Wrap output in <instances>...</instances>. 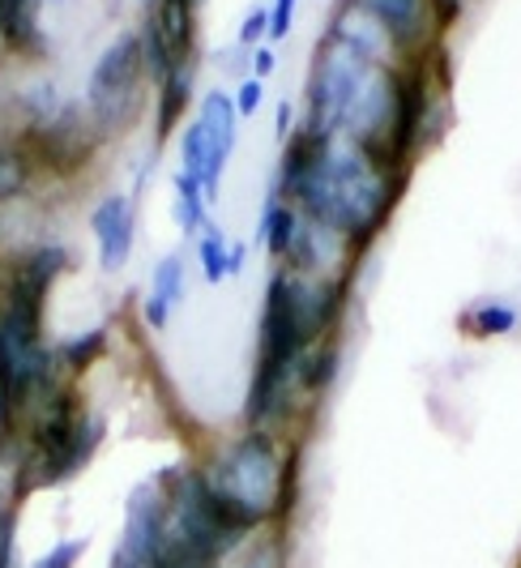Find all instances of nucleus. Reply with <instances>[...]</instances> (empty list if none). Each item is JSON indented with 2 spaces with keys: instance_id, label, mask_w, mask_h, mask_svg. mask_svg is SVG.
<instances>
[{
  "instance_id": "obj_29",
  "label": "nucleus",
  "mask_w": 521,
  "mask_h": 568,
  "mask_svg": "<svg viewBox=\"0 0 521 568\" xmlns=\"http://www.w3.org/2000/svg\"><path fill=\"white\" fill-rule=\"evenodd\" d=\"M290 120H295V99H278V112H274V133L287 142L290 138Z\"/></svg>"
},
{
  "instance_id": "obj_18",
  "label": "nucleus",
  "mask_w": 521,
  "mask_h": 568,
  "mask_svg": "<svg viewBox=\"0 0 521 568\" xmlns=\"http://www.w3.org/2000/svg\"><path fill=\"white\" fill-rule=\"evenodd\" d=\"M172 214H175V227L184 240H197L205 227H210V197H205L202 180H193V175H184V171H175L172 175Z\"/></svg>"
},
{
  "instance_id": "obj_15",
  "label": "nucleus",
  "mask_w": 521,
  "mask_h": 568,
  "mask_svg": "<svg viewBox=\"0 0 521 568\" xmlns=\"http://www.w3.org/2000/svg\"><path fill=\"white\" fill-rule=\"evenodd\" d=\"M39 159H34V150L30 142L18 133V138H0V205H13V201H22L34 189V180H39Z\"/></svg>"
},
{
  "instance_id": "obj_13",
  "label": "nucleus",
  "mask_w": 521,
  "mask_h": 568,
  "mask_svg": "<svg viewBox=\"0 0 521 568\" xmlns=\"http://www.w3.org/2000/svg\"><path fill=\"white\" fill-rule=\"evenodd\" d=\"M184 286H188V265L180 253H167L163 261H154L150 270V286H145V300H142V321L145 329L163 334L172 325L175 308L184 304Z\"/></svg>"
},
{
  "instance_id": "obj_20",
  "label": "nucleus",
  "mask_w": 521,
  "mask_h": 568,
  "mask_svg": "<svg viewBox=\"0 0 521 568\" xmlns=\"http://www.w3.org/2000/svg\"><path fill=\"white\" fill-rule=\"evenodd\" d=\"M180 171L193 175V180H202V189L210 201L218 197V180H214V171H210V138H205L197 115H188V120L180 124Z\"/></svg>"
},
{
  "instance_id": "obj_6",
  "label": "nucleus",
  "mask_w": 521,
  "mask_h": 568,
  "mask_svg": "<svg viewBox=\"0 0 521 568\" xmlns=\"http://www.w3.org/2000/svg\"><path fill=\"white\" fill-rule=\"evenodd\" d=\"M377 60L355 57L350 48L334 43L329 34L320 39L317 60H313V73H308V90H304V129H313L320 138H343L347 129V115L355 108V94L368 78Z\"/></svg>"
},
{
  "instance_id": "obj_8",
  "label": "nucleus",
  "mask_w": 521,
  "mask_h": 568,
  "mask_svg": "<svg viewBox=\"0 0 521 568\" xmlns=\"http://www.w3.org/2000/svg\"><path fill=\"white\" fill-rule=\"evenodd\" d=\"M163 535H167V487L163 470H154L124 500V526L108 568H159Z\"/></svg>"
},
{
  "instance_id": "obj_22",
  "label": "nucleus",
  "mask_w": 521,
  "mask_h": 568,
  "mask_svg": "<svg viewBox=\"0 0 521 568\" xmlns=\"http://www.w3.org/2000/svg\"><path fill=\"white\" fill-rule=\"evenodd\" d=\"M193 244H197V270H202L205 283H214V286L227 283V253H232V235L210 223Z\"/></svg>"
},
{
  "instance_id": "obj_10",
  "label": "nucleus",
  "mask_w": 521,
  "mask_h": 568,
  "mask_svg": "<svg viewBox=\"0 0 521 568\" xmlns=\"http://www.w3.org/2000/svg\"><path fill=\"white\" fill-rule=\"evenodd\" d=\"M90 235L103 274H124L137 248V201L133 193H103L90 205Z\"/></svg>"
},
{
  "instance_id": "obj_5",
  "label": "nucleus",
  "mask_w": 521,
  "mask_h": 568,
  "mask_svg": "<svg viewBox=\"0 0 521 568\" xmlns=\"http://www.w3.org/2000/svg\"><path fill=\"white\" fill-rule=\"evenodd\" d=\"M150 82L142 52V30H120L116 39L94 57L86 73V120L99 138H116L142 108V90Z\"/></svg>"
},
{
  "instance_id": "obj_14",
  "label": "nucleus",
  "mask_w": 521,
  "mask_h": 568,
  "mask_svg": "<svg viewBox=\"0 0 521 568\" xmlns=\"http://www.w3.org/2000/svg\"><path fill=\"white\" fill-rule=\"evenodd\" d=\"M193 85H197V64H184V69H175L172 78L159 82V108H154V138H159V145L188 120V112H193Z\"/></svg>"
},
{
  "instance_id": "obj_21",
  "label": "nucleus",
  "mask_w": 521,
  "mask_h": 568,
  "mask_svg": "<svg viewBox=\"0 0 521 568\" xmlns=\"http://www.w3.org/2000/svg\"><path fill=\"white\" fill-rule=\"evenodd\" d=\"M338 342H320L313 346L304 359H299V368H295V389H299V398H320L329 385H334V376H338Z\"/></svg>"
},
{
  "instance_id": "obj_30",
  "label": "nucleus",
  "mask_w": 521,
  "mask_h": 568,
  "mask_svg": "<svg viewBox=\"0 0 521 568\" xmlns=\"http://www.w3.org/2000/svg\"><path fill=\"white\" fill-rule=\"evenodd\" d=\"M248 265V244L244 240H232V253H227V278H239Z\"/></svg>"
},
{
  "instance_id": "obj_3",
  "label": "nucleus",
  "mask_w": 521,
  "mask_h": 568,
  "mask_svg": "<svg viewBox=\"0 0 521 568\" xmlns=\"http://www.w3.org/2000/svg\"><path fill=\"white\" fill-rule=\"evenodd\" d=\"M108 440V419L82 406L73 381H64L57 394L39 402L18 440H13V484L18 496L43 491V487L73 484Z\"/></svg>"
},
{
  "instance_id": "obj_9",
  "label": "nucleus",
  "mask_w": 521,
  "mask_h": 568,
  "mask_svg": "<svg viewBox=\"0 0 521 568\" xmlns=\"http://www.w3.org/2000/svg\"><path fill=\"white\" fill-rule=\"evenodd\" d=\"M347 4H355L368 22H377L402 60L432 57L436 27H440L432 0H347Z\"/></svg>"
},
{
  "instance_id": "obj_7",
  "label": "nucleus",
  "mask_w": 521,
  "mask_h": 568,
  "mask_svg": "<svg viewBox=\"0 0 521 568\" xmlns=\"http://www.w3.org/2000/svg\"><path fill=\"white\" fill-rule=\"evenodd\" d=\"M142 52L150 82L197 64V0H150L142 22Z\"/></svg>"
},
{
  "instance_id": "obj_25",
  "label": "nucleus",
  "mask_w": 521,
  "mask_h": 568,
  "mask_svg": "<svg viewBox=\"0 0 521 568\" xmlns=\"http://www.w3.org/2000/svg\"><path fill=\"white\" fill-rule=\"evenodd\" d=\"M235 43H239V48H260V43H269V4H253V9H248V18L239 22Z\"/></svg>"
},
{
  "instance_id": "obj_1",
  "label": "nucleus",
  "mask_w": 521,
  "mask_h": 568,
  "mask_svg": "<svg viewBox=\"0 0 521 568\" xmlns=\"http://www.w3.org/2000/svg\"><path fill=\"white\" fill-rule=\"evenodd\" d=\"M406 171L394 168L385 154L350 138H320L313 129L295 124L283 142V163L274 189L329 235L347 240L355 253L389 227Z\"/></svg>"
},
{
  "instance_id": "obj_27",
  "label": "nucleus",
  "mask_w": 521,
  "mask_h": 568,
  "mask_svg": "<svg viewBox=\"0 0 521 568\" xmlns=\"http://www.w3.org/2000/svg\"><path fill=\"white\" fill-rule=\"evenodd\" d=\"M232 94H235V112H239V120H248V115H257L260 103H265V82H260V78H244Z\"/></svg>"
},
{
  "instance_id": "obj_11",
  "label": "nucleus",
  "mask_w": 521,
  "mask_h": 568,
  "mask_svg": "<svg viewBox=\"0 0 521 568\" xmlns=\"http://www.w3.org/2000/svg\"><path fill=\"white\" fill-rule=\"evenodd\" d=\"M197 120H202L205 138H210V171L223 189V175H227V163L235 154V142H239V112H235V94L227 90H205L202 108H197Z\"/></svg>"
},
{
  "instance_id": "obj_24",
  "label": "nucleus",
  "mask_w": 521,
  "mask_h": 568,
  "mask_svg": "<svg viewBox=\"0 0 521 568\" xmlns=\"http://www.w3.org/2000/svg\"><path fill=\"white\" fill-rule=\"evenodd\" d=\"M86 539H60L52 542L43 556H34L27 568H78L82 565V556H86Z\"/></svg>"
},
{
  "instance_id": "obj_4",
  "label": "nucleus",
  "mask_w": 521,
  "mask_h": 568,
  "mask_svg": "<svg viewBox=\"0 0 521 568\" xmlns=\"http://www.w3.org/2000/svg\"><path fill=\"white\" fill-rule=\"evenodd\" d=\"M295 454L283 449L278 432L269 427H244L218 454L202 466L205 484L214 496L248 526L260 530L274 517H287L295 496Z\"/></svg>"
},
{
  "instance_id": "obj_26",
  "label": "nucleus",
  "mask_w": 521,
  "mask_h": 568,
  "mask_svg": "<svg viewBox=\"0 0 521 568\" xmlns=\"http://www.w3.org/2000/svg\"><path fill=\"white\" fill-rule=\"evenodd\" d=\"M295 9H299V0H269V48L274 43H283L295 27Z\"/></svg>"
},
{
  "instance_id": "obj_2",
  "label": "nucleus",
  "mask_w": 521,
  "mask_h": 568,
  "mask_svg": "<svg viewBox=\"0 0 521 568\" xmlns=\"http://www.w3.org/2000/svg\"><path fill=\"white\" fill-rule=\"evenodd\" d=\"M69 270V248L57 240H39L9 256L0 278V436L18 440V432L39 402L64 385L57 351L48 342V300Z\"/></svg>"
},
{
  "instance_id": "obj_12",
  "label": "nucleus",
  "mask_w": 521,
  "mask_h": 568,
  "mask_svg": "<svg viewBox=\"0 0 521 568\" xmlns=\"http://www.w3.org/2000/svg\"><path fill=\"white\" fill-rule=\"evenodd\" d=\"M0 48L18 60L48 57L43 0H0Z\"/></svg>"
},
{
  "instance_id": "obj_19",
  "label": "nucleus",
  "mask_w": 521,
  "mask_h": 568,
  "mask_svg": "<svg viewBox=\"0 0 521 568\" xmlns=\"http://www.w3.org/2000/svg\"><path fill=\"white\" fill-rule=\"evenodd\" d=\"M521 325V308L509 304V300H479L462 313V329L470 338L492 342V338H509Z\"/></svg>"
},
{
  "instance_id": "obj_28",
  "label": "nucleus",
  "mask_w": 521,
  "mask_h": 568,
  "mask_svg": "<svg viewBox=\"0 0 521 568\" xmlns=\"http://www.w3.org/2000/svg\"><path fill=\"white\" fill-rule=\"evenodd\" d=\"M274 69H278V57H274V48H269V43L253 48V73H248V78H260V82H269V78H274Z\"/></svg>"
},
{
  "instance_id": "obj_16",
  "label": "nucleus",
  "mask_w": 521,
  "mask_h": 568,
  "mask_svg": "<svg viewBox=\"0 0 521 568\" xmlns=\"http://www.w3.org/2000/svg\"><path fill=\"white\" fill-rule=\"evenodd\" d=\"M295 223H299V210L269 184L265 205H260V219H257V244L269 253L274 265H283V256H287V248H290V235H295Z\"/></svg>"
},
{
  "instance_id": "obj_23",
  "label": "nucleus",
  "mask_w": 521,
  "mask_h": 568,
  "mask_svg": "<svg viewBox=\"0 0 521 568\" xmlns=\"http://www.w3.org/2000/svg\"><path fill=\"white\" fill-rule=\"evenodd\" d=\"M18 526H22L18 500H4L0 505V568H18Z\"/></svg>"
},
{
  "instance_id": "obj_17",
  "label": "nucleus",
  "mask_w": 521,
  "mask_h": 568,
  "mask_svg": "<svg viewBox=\"0 0 521 568\" xmlns=\"http://www.w3.org/2000/svg\"><path fill=\"white\" fill-rule=\"evenodd\" d=\"M108 346H112V329H108V325H90L82 334H69V338L52 342L64 381H78L82 372L94 368V364L108 355Z\"/></svg>"
}]
</instances>
